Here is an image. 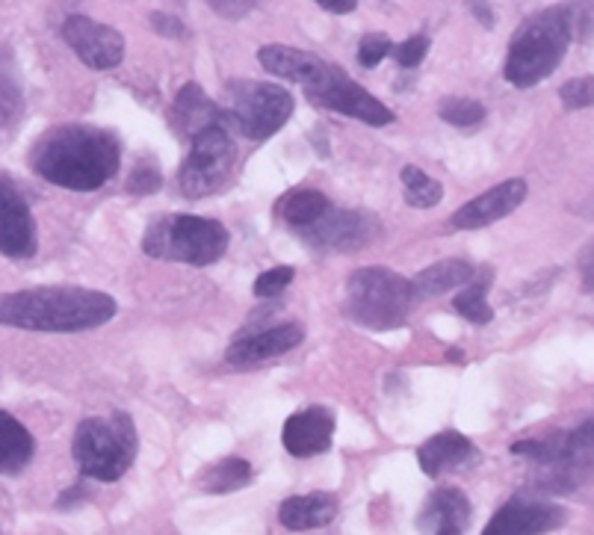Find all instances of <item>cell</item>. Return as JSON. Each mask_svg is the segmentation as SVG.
<instances>
[{"instance_id":"6da1fadb","label":"cell","mask_w":594,"mask_h":535,"mask_svg":"<svg viewBox=\"0 0 594 535\" xmlns=\"http://www.w3.org/2000/svg\"><path fill=\"white\" fill-rule=\"evenodd\" d=\"M36 175L48 184L93 193L119 172L122 145L116 134L95 124H60L41 134L31 155Z\"/></svg>"},{"instance_id":"7a4b0ae2","label":"cell","mask_w":594,"mask_h":535,"mask_svg":"<svg viewBox=\"0 0 594 535\" xmlns=\"http://www.w3.org/2000/svg\"><path fill=\"white\" fill-rule=\"evenodd\" d=\"M116 317V299L89 288L0 293V326L27 331H89Z\"/></svg>"},{"instance_id":"3957f363","label":"cell","mask_w":594,"mask_h":535,"mask_svg":"<svg viewBox=\"0 0 594 535\" xmlns=\"http://www.w3.org/2000/svg\"><path fill=\"white\" fill-rule=\"evenodd\" d=\"M571 41H574V33L568 24L565 3L554 10L535 12L533 19H526L514 31L509 41V53L502 62L506 81L518 89H530L535 83H542L559 69Z\"/></svg>"},{"instance_id":"277c9868","label":"cell","mask_w":594,"mask_h":535,"mask_svg":"<svg viewBox=\"0 0 594 535\" xmlns=\"http://www.w3.org/2000/svg\"><path fill=\"white\" fill-rule=\"evenodd\" d=\"M512 453L535 464V485L544 495H571L594 474V417L544 441H518Z\"/></svg>"},{"instance_id":"5b68a950","label":"cell","mask_w":594,"mask_h":535,"mask_svg":"<svg viewBox=\"0 0 594 535\" xmlns=\"http://www.w3.org/2000/svg\"><path fill=\"white\" fill-rule=\"evenodd\" d=\"M414 302L417 296L409 278L385 267H364L349 276L343 308L364 329L390 331L405 326Z\"/></svg>"},{"instance_id":"8992f818","label":"cell","mask_w":594,"mask_h":535,"mask_svg":"<svg viewBox=\"0 0 594 535\" xmlns=\"http://www.w3.org/2000/svg\"><path fill=\"white\" fill-rule=\"evenodd\" d=\"M136 426L131 414H110V417H86L77 426L72 455L83 476L98 483L122 479L136 459Z\"/></svg>"},{"instance_id":"52a82bcc","label":"cell","mask_w":594,"mask_h":535,"mask_svg":"<svg viewBox=\"0 0 594 535\" xmlns=\"http://www.w3.org/2000/svg\"><path fill=\"white\" fill-rule=\"evenodd\" d=\"M143 252L157 260L210 267L228 252V231L222 222L193 214L157 217L145 228Z\"/></svg>"},{"instance_id":"ba28073f","label":"cell","mask_w":594,"mask_h":535,"mask_svg":"<svg viewBox=\"0 0 594 535\" xmlns=\"http://www.w3.org/2000/svg\"><path fill=\"white\" fill-rule=\"evenodd\" d=\"M228 104H231L228 115H231L234 131H240L252 143H264L272 134H278L293 115V95L276 83H228Z\"/></svg>"},{"instance_id":"9c48e42d","label":"cell","mask_w":594,"mask_h":535,"mask_svg":"<svg viewBox=\"0 0 594 535\" xmlns=\"http://www.w3.org/2000/svg\"><path fill=\"white\" fill-rule=\"evenodd\" d=\"M237 163V145L231 139V127L214 124L193 136V151L181 166V193L186 198H205L226 184Z\"/></svg>"},{"instance_id":"30bf717a","label":"cell","mask_w":594,"mask_h":535,"mask_svg":"<svg viewBox=\"0 0 594 535\" xmlns=\"http://www.w3.org/2000/svg\"><path fill=\"white\" fill-rule=\"evenodd\" d=\"M305 98L314 107L335 110V113L359 119V122L373 124V127H385V124L393 122V113L379 98H373L364 86H359L343 69L331 65V62L323 65V72L314 81L305 83Z\"/></svg>"},{"instance_id":"8fae6325","label":"cell","mask_w":594,"mask_h":535,"mask_svg":"<svg viewBox=\"0 0 594 535\" xmlns=\"http://www.w3.org/2000/svg\"><path fill=\"white\" fill-rule=\"evenodd\" d=\"M379 234V222L359 210H338L328 207L314 226L302 228V238L323 252H355L373 243Z\"/></svg>"},{"instance_id":"7c38bea8","label":"cell","mask_w":594,"mask_h":535,"mask_svg":"<svg viewBox=\"0 0 594 535\" xmlns=\"http://www.w3.org/2000/svg\"><path fill=\"white\" fill-rule=\"evenodd\" d=\"M62 39L93 72H110L124 60L122 33L86 15H69L62 24Z\"/></svg>"},{"instance_id":"4fadbf2b","label":"cell","mask_w":594,"mask_h":535,"mask_svg":"<svg viewBox=\"0 0 594 535\" xmlns=\"http://www.w3.org/2000/svg\"><path fill=\"white\" fill-rule=\"evenodd\" d=\"M39 248L36 219L10 178H0V255L7 258H33Z\"/></svg>"},{"instance_id":"5bb4252c","label":"cell","mask_w":594,"mask_h":535,"mask_svg":"<svg viewBox=\"0 0 594 535\" xmlns=\"http://www.w3.org/2000/svg\"><path fill=\"white\" fill-rule=\"evenodd\" d=\"M526 193H530V186H526L523 178H509V181L492 186L488 193H482V196L471 198L464 207H459L450 217V226L459 228V231H476V228L494 226L502 217L514 214L526 202Z\"/></svg>"},{"instance_id":"9a60e30c","label":"cell","mask_w":594,"mask_h":535,"mask_svg":"<svg viewBox=\"0 0 594 535\" xmlns=\"http://www.w3.org/2000/svg\"><path fill=\"white\" fill-rule=\"evenodd\" d=\"M302 338H305V329L299 323H281V326H272V329L246 331L243 338H237L228 346V361L234 367H252V364L278 358L284 352L296 350Z\"/></svg>"},{"instance_id":"2e32d148","label":"cell","mask_w":594,"mask_h":535,"mask_svg":"<svg viewBox=\"0 0 594 535\" xmlns=\"http://www.w3.org/2000/svg\"><path fill=\"white\" fill-rule=\"evenodd\" d=\"M335 438V414L314 405L305 412L290 414L284 429H281V443L290 455L296 459H311V455L326 453Z\"/></svg>"},{"instance_id":"e0dca14e","label":"cell","mask_w":594,"mask_h":535,"mask_svg":"<svg viewBox=\"0 0 594 535\" xmlns=\"http://www.w3.org/2000/svg\"><path fill=\"white\" fill-rule=\"evenodd\" d=\"M565 509L554 503H533V500H509L485 526V535H538L559 530Z\"/></svg>"},{"instance_id":"ac0fdd59","label":"cell","mask_w":594,"mask_h":535,"mask_svg":"<svg viewBox=\"0 0 594 535\" xmlns=\"http://www.w3.org/2000/svg\"><path fill=\"white\" fill-rule=\"evenodd\" d=\"M214 124L234 127L228 110H219V107L207 98L205 89H202L198 83H186L184 89L178 93V98H174L172 127L184 136V139H193L195 134H202L205 127H214Z\"/></svg>"},{"instance_id":"d6986e66","label":"cell","mask_w":594,"mask_h":535,"mask_svg":"<svg viewBox=\"0 0 594 535\" xmlns=\"http://www.w3.org/2000/svg\"><path fill=\"white\" fill-rule=\"evenodd\" d=\"M471 500L461 495L459 488H438L435 495L423 503L421 530L435 535H461L471 526Z\"/></svg>"},{"instance_id":"ffe728a7","label":"cell","mask_w":594,"mask_h":535,"mask_svg":"<svg viewBox=\"0 0 594 535\" xmlns=\"http://www.w3.org/2000/svg\"><path fill=\"white\" fill-rule=\"evenodd\" d=\"M257 60L269 74H276L281 81L293 83H311L323 72L326 60L311 51H299V48H288V45H267L257 51Z\"/></svg>"},{"instance_id":"44dd1931","label":"cell","mask_w":594,"mask_h":535,"mask_svg":"<svg viewBox=\"0 0 594 535\" xmlns=\"http://www.w3.org/2000/svg\"><path fill=\"white\" fill-rule=\"evenodd\" d=\"M338 518V497L335 495H296L288 497L281 509H278V521L293 533L302 530H319V526L331 524Z\"/></svg>"},{"instance_id":"7402d4cb","label":"cell","mask_w":594,"mask_h":535,"mask_svg":"<svg viewBox=\"0 0 594 535\" xmlns=\"http://www.w3.org/2000/svg\"><path fill=\"white\" fill-rule=\"evenodd\" d=\"M473 455V443L461 433H438L432 435L429 441L417 450V462H421L423 474L426 476H441L444 471L459 467Z\"/></svg>"},{"instance_id":"603a6c76","label":"cell","mask_w":594,"mask_h":535,"mask_svg":"<svg viewBox=\"0 0 594 535\" xmlns=\"http://www.w3.org/2000/svg\"><path fill=\"white\" fill-rule=\"evenodd\" d=\"M473 276H476V267L468 264V260H438V264H432V267L411 278V288H414L417 302H423V299L441 296L452 288H464Z\"/></svg>"},{"instance_id":"cb8c5ba5","label":"cell","mask_w":594,"mask_h":535,"mask_svg":"<svg viewBox=\"0 0 594 535\" xmlns=\"http://www.w3.org/2000/svg\"><path fill=\"white\" fill-rule=\"evenodd\" d=\"M36 441L31 429L12 414L0 412V474H21L33 462Z\"/></svg>"},{"instance_id":"d4e9b609","label":"cell","mask_w":594,"mask_h":535,"mask_svg":"<svg viewBox=\"0 0 594 535\" xmlns=\"http://www.w3.org/2000/svg\"><path fill=\"white\" fill-rule=\"evenodd\" d=\"M488 288H492V269H482L480 276H473L459 296L452 299V308L459 311L461 317L473 323V326L492 323L494 311L488 305Z\"/></svg>"},{"instance_id":"484cf974","label":"cell","mask_w":594,"mask_h":535,"mask_svg":"<svg viewBox=\"0 0 594 535\" xmlns=\"http://www.w3.org/2000/svg\"><path fill=\"white\" fill-rule=\"evenodd\" d=\"M24 113V89L12 53L0 45V127H10Z\"/></svg>"},{"instance_id":"4316f807","label":"cell","mask_w":594,"mask_h":535,"mask_svg":"<svg viewBox=\"0 0 594 535\" xmlns=\"http://www.w3.org/2000/svg\"><path fill=\"white\" fill-rule=\"evenodd\" d=\"M328 198L317 190H293L290 196H284L278 202V214L284 217V222H290L293 228H307L314 226L323 214L328 210Z\"/></svg>"},{"instance_id":"83f0119b","label":"cell","mask_w":594,"mask_h":535,"mask_svg":"<svg viewBox=\"0 0 594 535\" xmlns=\"http://www.w3.org/2000/svg\"><path fill=\"white\" fill-rule=\"evenodd\" d=\"M248 479H252V464L246 459H222L214 467H207L198 485L207 495H231L248 485Z\"/></svg>"},{"instance_id":"f1b7e54d","label":"cell","mask_w":594,"mask_h":535,"mask_svg":"<svg viewBox=\"0 0 594 535\" xmlns=\"http://www.w3.org/2000/svg\"><path fill=\"white\" fill-rule=\"evenodd\" d=\"M402 186H405V202L409 207H417V210H426V207H435L444 198V186L429 178L417 166H405L400 172Z\"/></svg>"},{"instance_id":"f546056e","label":"cell","mask_w":594,"mask_h":535,"mask_svg":"<svg viewBox=\"0 0 594 535\" xmlns=\"http://www.w3.org/2000/svg\"><path fill=\"white\" fill-rule=\"evenodd\" d=\"M438 113H441L444 122L456 124V127H473L485 119V107L480 101H471V98H444Z\"/></svg>"},{"instance_id":"4dcf8cb0","label":"cell","mask_w":594,"mask_h":535,"mask_svg":"<svg viewBox=\"0 0 594 535\" xmlns=\"http://www.w3.org/2000/svg\"><path fill=\"white\" fill-rule=\"evenodd\" d=\"M293 276H296V269L293 267H276L267 269V272H260V276L255 278V296L257 299L281 296V293L290 288Z\"/></svg>"},{"instance_id":"1f68e13d","label":"cell","mask_w":594,"mask_h":535,"mask_svg":"<svg viewBox=\"0 0 594 535\" xmlns=\"http://www.w3.org/2000/svg\"><path fill=\"white\" fill-rule=\"evenodd\" d=\"M565 12H568L574 39L585 41L594 36V0H571V3H565Z\"/></svg>"},{"instance_id":"d6a6232c","label":"cell","mask_w":594,"mask_h":535,"mask_svg":"<svg viewBox=\"0 0 594 535\" xmlns=\"http://www.w3.org/2000/svg\"><path fill=\"white\" fill-rule=\"evenodd\" d=\"M559 98L568 110H585L594 104V77H574V81L562 83Z\"/></svg>"},{"instance_id":"836d02e7","label":"cell","mask_w":594,"mask_h":535,"mask_svg":"<svg viewBox=\"0 0 594 535\" xmlns=\"http://www.w3.org/2000/svg\"><path fill=\"white\" fill-rule=\"evenodd\" d=\"M390 51H393V45L385 33H367L359 45V62L364 69H376Z\"/></svg>"},{"instance_id":"e575fe53","label":"cell","mask_w":594,"mask_h":535,"mask_svg":"<svg viewBox=\"0 0 594 535\" xmlns=\"http://www.w3.org/2000/svg\"><path fill=\"white\" fill-rule=\"evenodd\" d=\"M160 184H163L160 169L154 163H148V160H143V163L136 166L134 172H131V178H128V190H131L134 196H151V193L160 190Z\"/></svg>"},{"instance_id":"d590c367","label":"cell","mask_w":594,"mask_h":535,"mask_svg":"<svg viewBox=\"0 0 594 535\" xmlns=\"http://www.w3.org/2000/svg\"><path fill=\"white\" fill-rule=\"evenodd\" d=\"M426 53H429V39L423 33L402 41L400 48H393V57L400 62V69H417L426 60Z\"/></svg>"},{"instance_id":"8d00e7d4","label":"cell","mask_w":594,"mask_h":535,"mask_svg":"<svg viewBox=\"0 0 594 535\" xmlns=\"http://www.w3.org/2000/svg\"><path fill=\"white\" fill-rule=\"evenodd\" d=\"M207 3H210V10H214L219 19L228 21L246 19L248 12L257 7V0H207Z\"/></svg>"},{"instance_id":"74e56055","label":"cell","mask_w":594,"mask_h":535,"mask_svg":"<svg viewBox=\"0 0 594 535\" xmlns=\"http://www.w3.org/2000/svg\"><path fill=\"white\" fill-rule=\"evenodd\" d=\"M151 27L166 39H186V27L181 24V19L174 15H163V12H154L151 15Z\"/></svg>"},{"instance_id":"f35d334b","label":"cell","mask_w":594,"mask_h":535,"mask_svg":"<svg viewBox=\"0 0 594 535\" xmlns=\"http://www.w3.org/2000/svg\"><path fill=\"white\" fill-rule=\"evenodd\" d=\"M468 7H471V12L476 15V21H482V27H488V31H492L494 27L492 7H488L485 0H468Z\"/></svg>"},{"instance_id":"ab89813d","label":"cell","mask_w":594,"mask_h":535,"mask_svg":"<svg viewBox=\"0 0 594 535\" xmlns=\"http://www.w3.org/2000/svg\"><path fill=\"white\" fill-rule=\"evenodd\" d=\"M319 7L328 12H335V15H347L359 7V0H317Z\"/></svg>"}]
</instances>
